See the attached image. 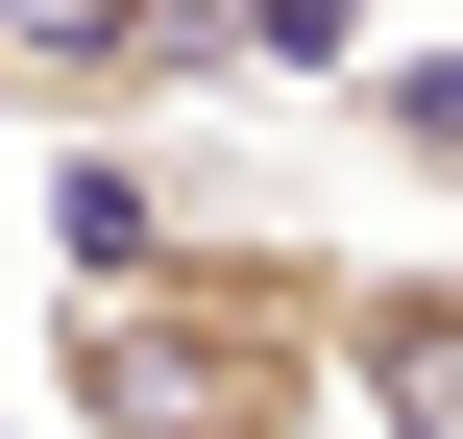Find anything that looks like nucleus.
I'll list each match as a JSON object with an SVG mask.
<instances>
[{"label":"nucleus","mask_w":463,"mask_h":439,"mask_svg":"<svg viewBox=\"0 0 463 439\" xmlns=\"http://www.w3.org/2000/svg\"><path fill=\"white\" fill-rule=\"evenodd\" d=\"M342 269L366 244H317L269 196L171 220L146 269H73L49 293V415L73 439H366L342 415Z\"/></svg>","instance_id":"nucleus-1"},{"label":"nucleus","mask_w":463,"mask_h":439,"mask_svg":"<svg viewBox=\"0 0 463 439\" xmlns=\"http://www.w3.org/2000/svg\"><path fill=\"white\" fill-rule=\"evenodd\" d=\"M391 24L366 0H0V122L98 147V122H195V98H342Z\"/></svg>","instance_id":"nucleus-2"},{"label":"nucleus","mask_w":463,"mask_h":439,"mask_svg":"<svg viewBox=\"0 0 463 439\" xmlns=\"http://www.w3.org/2000/svg\"><path fill=\"white\" fill-rule=\"evenodd\" d=\"M342 415L366 439H463V244H366L342 269Z\"/></svg>","instance_id":"nucleus-3"},{"label":"nucleus","mask_w":463,"mask_h":439,"mask_svg":"<svg viewBox=\"0 0 463 439\" xmlns=\"http://www.w3.org/2000/svg\"><path fill=\"white\" fill-rule=\"evenodd\" d=\"M342 147H391V171L463 220V49H439V24H391V49L342 73Z\"/></svg>","instance_id":"nucleus-4"}]
</instances>
